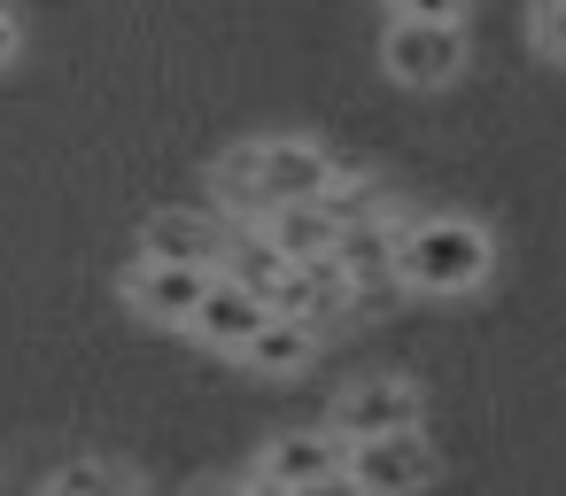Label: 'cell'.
<instances>
[{
	"label": "cell",
	"instance_id": "3957f363",
	"mask_svg": "<svg viewBox=\"0 0 566 496\" xmlns=\"http://www.w3.org/2000/svg\"><path fill=\"white\" fill-rule=\"evenodd\" d=\"M380 71L396 78V86H419V94H434V86H450L458 71H465V24H388L380 32Z\"/></svg>",
	"mask_w": 566,
	"mask_h": 496
},
{
	"label": "cell",
	"instance_id": "ba28073f",
	"mask_svg": "<svg viewBox=\"0 0 566 496\" xmlns=\"http://www.w3.org/2000/svg\"><path fill=\"white\" fill-rule=\"evenodd\" d=\"M202 287H210V272H195V264H133L125 272V303L140 310V318H156V326H187V310L202 303Z\"/></svg>",
	"mask_w": 566,
	"mask_h": 496
},
{
	"label": "cell",
	"instance_id": "277c9868",
	"mask_svg": "<svg viewBox=\"0 0 566 496\" xmlns=\"http://www.w3.org/2000/svg\"><path fill=\"white\" fill-rule=\"evenodd\" d=\"M342 473H349L365 496H411V488L434 481V442H427L419 426L373 434V442H349V450H342Z\"/></svg>",
	"mask_w": 566,
	"mask_h": 496
},
{
	"label": "cell",
	"instance_id": "8992f818",
	"mask_svg": "<svg viewBox=\"0 0 566 496\" xmlns=\"http://www.w3.org/2000/svg\"><path fill=\"white\" fill-rule=\"evenodd\" d=\"M272 310L241 287V279H226V272H210V287H202V303L187 310V334L195 341H210V349H226V357H241L249 349V334L264 326Z\"/></svg>",
	"mask_w": 566,
	"mask_h": 496
},
{
	"label": "cell",
	"instance_id": "4fadbf2b",
	"mask_svg": "<svg viewBox=\"0 0 566 496\" xmlns=\"http://www.w3.org/2000/svg\"><path fill=\"white\" fill-rule=\"evenodd\" d=\"M295 496H365L349 473H326V481H311V488H295Z\"/></svg>",
	"mask_w": 566,
	"mask_h": 496
},
{
	"label": "cell",
	"instance_id": "7a4b0ae2",
	"mask_svg": "<svg viewBox=\"0 0 566 496\" xmlns=\"http://www.w3.org/2000/svg\"><path fill=\"white\" fill-rule=\"evenodd\" d=\"M419 419H427L419 380H403V372H373V380H357V388L334 395L326 434L349 450V442H373V434H403V426H419Z\"/></svg>",
	"mask_w": 566,
	"mask_h": 496
},
{
	"label": "cell",
	"instance_id": "5b68a950",
	"mask_svg": "<svg viewBox=\"0 0 566 496\" xmlns=\"http://www.w3.org/2000/svg\"><path fill=\"white\" fill-rule=\"evenodd\" d=\"M226 233H233V225H218L210 210H156V218L140 225V256H148V264H195V272H218Z\"/></svg>",
	"mask_w": 566,
	"mask_h": 496
},
{
	"label": "cell",
	"instance_id": "9a60e30c",
	"mask_svg": "<svg viewBox=\"0 0 566 496\" xmlns=\"http://www.w3.org/2000/svg\"><path fill=\"white\" fill-rule=\"evenodd\" d=\"M17 40H24V32H17V17H9V9H0V63H9V55H17Z\"/></svg>",
	"mask_w": 566,
	"mask_h": 496
},
{
	"label": "cell",
	"instance_id": "30bf717a",
	"mask_svg": "<svg viewBox=\"0 0 566 496\" xmlns=\"http://www.w3.org/2000/svg\"><path fill=\"white\" fill-rule=\"evenodd\" d=\"M40 496H140V488H133V473H117L102 457H71L40 481Z\"/></svg>",
	"mask_w": 566,
	"mask_h": 496
},
{
	"label": "cell",
	"instance_id": "5bb4252c",
	"mask_svg": "<svg viewBox=\"0 0 566 496\" xmlns=\"http://www.w3.org/2000/svg\"><path fill=\"white\" fill-rule=\"evenodd\" d=\"M210 496H287V488H272V481L249 473V481H226V488H210Z\"/></svg>",
	"mask_w": 566,
	"mask_h": 496
},
{
	"label": "cell",
	"instance_id": "7c38bea8",
	"mask_svg": "<svg viewBox=\"0 0 566 496\" xmlns=\"http://www.w3.org/2000/svg\"><path fill=\"white\" fill-rule=\"evenodd\" d=\"M403 24H465V0H388Z\"/></svg>",
	"mask_w": 566,
	"mask_h": 496
},
{
	"label": "cell",
	"instance_id": "6da1fadb",
	"mask_svg": "<svg viewBox=\"0 0 566 496\" xmlns=\"http://www.w3.org/2000/svg\"><path fill=\"white\" fill-rule=\"evenodd\" d=\"M496 249L473 218H403L396 249H388V279L411 295H473L489 279Z\"/></svg>",
	"mask_w": 566,
	"mask_h": 496
},
{
	"label": "cell",
	"instance_id": "52a82bcc",
	"mask_svg": "<svg viewBox=\"0 0 566 496\" xmlns=\"http://www.w3.org/2000/svg\"><path fill=\"white\" fill-rule=\"evenodd\" d=\"M326 473H342V442L326 434V426H287V434H272L264 450H256V481H272V488H311V481H326Z\"/></svg>",
	"mask_w": 566,
	"mask_h": 496
},
{
	"label": "cell",
	"instance_id": "8fae6325",
	"mask_svg": "<svg viewBox=\"0 0 566 496\" xmlns=\"http://www.w3.org/2000/svg\"><path fill=\"white\" fill-rule=\"evenodd\" d=\"M527 40H535L543 63H558V48H566V0H535V9H527Z\"/></svg>",
	"mask_w": 566,
	"mask_h": 496
},
{
	"label": "cell",
	"instance_id": "9c48e42d",
	"mask_svg": "<svg viewBox=\"0 0 566 496\" xmlns=\"http://www.w3.org/2000/svg\"><path fill=\"white\" fill-rule=\"evenodd\" d=\"M241 357H249L264 380H295V372L318 357V326H303V318H280V310H272V318L249 334V349H241Z\"/></svg>",
	"mask_w": 566,
	"mask_h": 496
}]
</instances>
